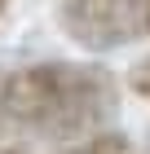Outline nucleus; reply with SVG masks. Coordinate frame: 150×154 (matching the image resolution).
<instances>
[{
    "mask_svg": "<svg viewBox=\"0 0 150 154\" xmlns=\"http://www.w3.org/2000/svg\"><path fill=\"white\" fill-rule=\"evenodd\" d=\"M75 71H80V62H62V57L27 62L18 71H9L0 79V128L44 141L71 97Z\"/></svg>",
    "mask_w": 150,
    "mask_h": 154,
    "instance_id": "f257e3e1",
    "label": "nucleus"
},
{
    "mask_svg": "<svg viewBox=\"0 0 150 154\" xmlns=\"http://www.w3.org/2000/svg\"><path fill=\"white\" fill-rule=\"evenodd\" d=\"M115 101H119V84L106 66H93V62H80L75 71V84H71V97L62 106L58 123L49 128L44 141L53 145H75L93 132H102L110 119H115Z\"/></svg>",
    "mask_w": 150,
    "mask_h": 154,
    "instance_id": "f03ea898",
    "label": "nucleus"
},
{
    "mask_svg": "<svg viewBox=\"0 0 150 154\" xmlns=\"http://www.w3.org/2000/svg\"><path fill=\"white\" fill-rule=\"evenodd\" d=\"M58 26L84 53H110V48L128 44L124 0H62L58 5Z\"/></svg>",
    "mask_w": 150,
    "mask_h": 154,
    "instance_id": "7ed1b4c3",
    "label": "nucleus"
},
{
    "mask_svg": "<svg viewBox=\"0 0 150 154\" xmlns=\"http://www.w3.org/2000/svg\"><path fill=\"white\" fill-rule=\"evenodd\" d=\"M75 154H132V141L119 128H102L84 141H75Z\"/></svg>",
    "mask_w": 150,
    "mask_h": 154,
    "instance_id": "20e7f679",
    "label": "nucleus"
},
{
    "mask_svg": "<svg viewBox=\"0 0 150 154\" xmlns=\"http://www.w3.org/2000/svg\"><path fill=\"white\" fill-rule=\"evenodd\" d=\"M124 22H128V44L150 40V0H124Z\"/></svg>",
    "mask_w": 150,
    "mask_h": 154,
    "instance_id": "39448f33",
    "label": "nucleus"
},
{
    "mask_svg": "<svg viewBox=\"0 0 150 154\" xmlns=\"http://www.w3.org/2000/svg\"><path fill=\"white\" fill-rule=\"evenodd\" d=\"M124 84H128V93H132V97H141V101H150V53H141V57L132 62V66H128Z\"/></svg>",
    "mask_w": 150,
    "mask_h": 154,
    "instance_id": "423d86ee",
    "label": "nucleus"
},
{
    "mask_svg": "<svg viewBox=\"0 0 150 154\" xmlns=\"http://www.w3.org/2000/svg\"><path fill=\"white\" fill-rule=\"evenodd\" d=\"M0 154H31V150H22V145H5Z\"/></svg>",
    "mask_w": 150,
    "mask_h": 154,
    "instance_id": "0eeeda50",
    "label": "nucleus"
},
{
    "mask_svg": "<svg viewBox=\"0 0 150 154\" xmlns=\"http://www.w3.org/2000/svg\"><path fill=\"white\" fill-rule=\"evenodd\" d=\"M9 5H13V0H0V18H5V13H9Z\"/></svg>",
    "mask_w": 150,
    "mask_h": 154,
    "instance_id": "6e6552de",
    "label": "nucleus"
},
{
    "mask_svg": "<svg viewBox=\"0 0 150 154\" xmlns=\"http://www.w3.org/2000/svg\"><path fill=\"white\" fill-rule=\"evenodd\" d=\"M62 154H75V145H66V150H62Z\"/></svg>",
    "mask_w": 150,
    "mask_h": 154,
    "instance_id": "1a4fd4ad",
    "label": "nucleus"
}]
</instances>
